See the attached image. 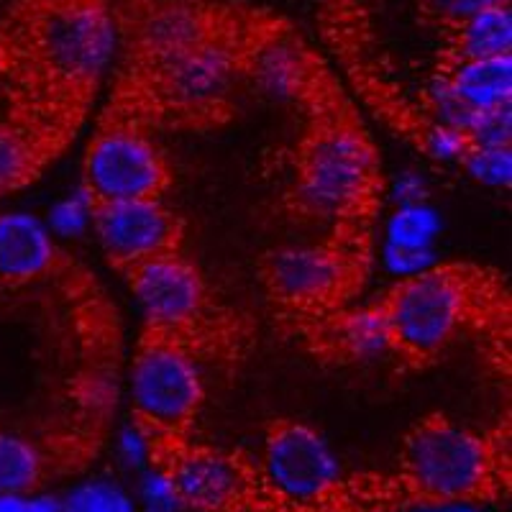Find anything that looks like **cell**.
Wrapping results in <instances>:
<instances>
[{
	"label": "cell",
	"mask_w": 512,
	"mask_h": 512,
	"mask_svg": "<svg viewBox=\"0 0 512 512\" xmlns=\"http://www.w3.org/2000/svg\"><path fill=\"white\" fill-rule=\"evenodd\" d=\"M397 477L415 505H479L495 500L507 484L495 443L446 418L425 420L408 433Z\"/></svg>",
	"instance_id": "obj_1"
},
{
	"label": "cell",
	"mask_w": 512,
	"mask_h": 512,
	"mask_svg": "<svg viewBox=\"0 0 512 512\" xmlns=\"http://www.w3.org/2000/svg\"><path fill=\"white\" fill-rule=\"evenodd\" d=\"M36 62L70 85H93L121 52V26L100 0H44L29 21Z\"/></svg>",
	"instance_id": "obj_2"
},
{
	"label": "cell",
	"mask_w": 512,
	"mask_h": 512,
	"mask_svg": "<svg viewBox=\"0 0 512 512\" xmlns=\"http://www.w3.org/2000/svg\"><path fill=\"white\" fill-rule=\"evenodd\" d=\"M256 474L267 512H331L346 477L331 441L297 420L267 433Z\"/></svg>",
	"instance_id": "obj_3"
},
{
	"label": "cell",
	"mask_w": 512,
	"mask_h": 512,
	"mask_svg": "<svg viewBox=\"0 0 512 512\" xmlns=\"http://www.w3.org/2000/svg\"><path fill=\"white\" fill-rule=\"evenodd\" d=\"M377 182V152L351 123L318 128L303 149L297 203L318 221H344L367 203Z\"/></svg>",
	"instance_id": "obj_4"
},
{
	"label": "cell",
	"mask_w": 512,
	"mask_h": 512,
	"mask_svg": "<svg viewBox=\"0 0 512 512\" xmlns=\"http://www.w3.org/2000/svg\"><path fill=\"white\" fill-rule=\"evenodd\" d=\"M126 392L134 418L164 441L180 436L198 418L205 402V374L187 346L159 336L136 351Z\"/></svg>",
	"instance_id": "obj_5"
},
{
	"label": "cell",
	"mask_w": 512,
	"mask_h": 512,
	"mask_svg": "<svg viewBox=\"0 0 512 512\" xmlns=\"http://www.w3.org/2000/svg\"><path fill=\"white\" fill-rule=\"evenodd\" d=\"M384 310L392 323L397 351L415 359H431L464 328L472 310V290L459 272L436 267L415 280L397 282Z\"/></svg>",
	"instance_id": "obj_6"
},
{
	"label": "cell",
	"mask_w": 512,
	"mask_h": 512,
	"mask_svg": "<svg viewBox=\"0 0 512 512\" xmlns=\"http://www.w3.org/2000/svg\"><path fill=\"white\" fill-rule=\"evenodd\" d=\"M167 180L169 169L162 149L131 123L100 128L85 149L82 185L98 203L159 198Z\"/></svg>",
	"instance_id": "obj_7"
},
{
	"label": "cell",
	"mask_w": 512,
	"mask_h": 512,
	"mask_svg": "<svg viewBox=\"0 0 512 512\" xmlns=\"http://www.w3.org/2000/svg\"><path fill=\"white\" fill-rule=\"evenodd\" d=\"M164 466L182 507L198 512H267L256 464L208 446H162Z\"/></svg>",
	"instance_id": "obj_8"
},
{
	"label": "cell",
	"mask_w": 512,
	"mask_h": 512,
	"mask_svg": "<svg viewBox=\"0 0 512 512\" xmlns=\"http://www.w3.org/2000/svg\"><path fill=\"white\" fill-rule=\"evenodd\" d=\"M157 88L182 113L218 111L244 77V52L231 39L210 34L195 47L154 64Z\"/></svg>",
	"instance_id": "obj_9"
},
{
	"label": "cell",
	"mask_w": 512,
	"mask_h": 512,
	"mask_svg": "<svg viewBox=\"0 0 512 512\" xmlns=\"http://www.w3.org/2000/svg\"><path fill=\"white\" fill-rule=\"evenodd\" d=\"M131 292L146 323L162 336L190 328L208 303L200 272L175 249L131 267Z\"/></svg>",
	"instance_id": "obj_10"
},
{
	"label": "cell",
	"mask_w": 512,
	"mask_h": 512,
	"mask_svg": "<svg viewBox=\"0 0 512 512\" xmlns=\"http://www.w3.org/2000/svg\"><path fill=\"white\" fill-rule=\"evenodd\" d=\"M93 236L113 264L131 269L175 249L180 223L159 198L118 200L98 205Z\"/></svg>",
	"instance_id": "obj_11"
},
{
	"label": "cell",
	"mask_w": 512,
	"mask_h": 512,
	"mask_svg": "<svg viewBox=\"0 0 512 512\" xmlns=\"http://www.w3.org/2000/svg\"><path fill=\"white\" fill-rule=\"evenodd\" d=\"M346 256L328 244H290L274 251L267 262V280L274 295L297 308L333 303L349 285Z\"/></svg>",
	"instance_id": "obj_12"
},
{
	"label": "cell",
	"mask_w": 512,
	"mask_h": 512,
	"mask_svg": "<svg viewBox=\"0 0 512 512\" xmlns=\"http://www.w3.org/2000/svg\"><path fill=\"white\" fill-rule=\"evenodd\" d=\"M244 75L254 90L272 103H295L313 80V67L303 44L287 31H269L244 52Z\"/></svg>",
	"instance_id": "obj_13"
},
{
	"label": "cell",
	"mask_w": 512,
	"mask_h": 512,
	"mask_svg": "<svg viewBox=\"0 0 512 512\" xmlns=\"http://www.w3.org/2000/svg\"><path fill=\"white\" fill-rule=\"evenodd\" d=\"M59 241L47 221L31 210L0 213V280L29 285L41 280L57 264Z\"/></svg>",
	"instance_id": "obj_14"
},
{
	"label": "cell",
	"mask_w": 512,
	"mask_h": 512,
	"mask_svg": "<svg viewBox=\"0 0 512 512\" xmlns=\"http://www.w3.org/2000/svg\"><path fill=\"white\" fill-rule=\"evenodd\" d=\"M213 31V18L205 8L190 0H164L141 13L136 24V39L152 64L175 57L185 49L208 39Z\"/></svg>",
	"instance_id": "obj_15"
},
{
	"label": "cell",
	"mask_w": 512,
	"mask_h": 512,
	"mask_svg": "<svg viewBox=\"0 0 512 512\" xmlns=\"http://www.w3.org/2000/svg\"><path fill=\"white\" fill-rule=\"evenodd\" d=\"M333 344L349 359L377 364L397 354L395 333L384 305H359L341 313L333 323Z\"/></svg>",
	"instance_id": "obj_16"
},
{
	"label": "cell",
	"mask_w": 512,
	"mask_h": 512,
	"mask_svg": "<svg viewBox=\"0 0 512 512\" xmlns=\"http://www.w3.org/2000/svg\"><path fill=\"white\" fill-rule=\"evenodd\" d=\"M446 77L474 113L512 103V57L456 59Z\"/></svg>",
	"instance_id": "obj_17"
},
{
	"label": "cell",
	"mask_w": 512,
	"mask_h": 512,
	"mask_svg": "<svg viewBox=\"0 0 512 512\" xmlns=\"http://www.w3.org/2000/svg\"><path fill=\"white\" fill-rule=\"evenodd\" d=\"M49 472V454L34 438L0 428V497L34 495Z\"/></svg>",
	"instance_id": "obj_18"
},
{
	"label": "cell",
	"mask_w": 512,
	"mask_h": 512,
	"mask_svg": "<svg viewBox=\"0 0 512 512\" xmlns=\"http://www.w3.org/2000/svg\"><path fill=\"white\" fill-rule=\"evenodd\" d=\"M456 59L512 57L510 3L492 6L454 24Z\"/></svg>",
	"instance_id": "obj_19"
},
{
	"label": "cell",
	"mask_w": 512,
	"mask_h": 512,
	"mask_svg": "<svg viewBox=\"0 0 512 512\" xmlns=\"http://www.w3.org/2000/svg\"><path fill=\"white\" fill-rule=\"evenodd\" d=\"M446 231L443 213L431 203L390 205V213L382 223V244L402 249H438Z\"/></svg>",
	"instance_id": "obj_20"
},
{
	"label": "cell",
	"mask_w": 512,
	"mask_h": 512,
	"mask_svg": "<svg viewBox=\"0 0 512 512\" xmlns=\"http://www.w3.org/2000/svg\"><path fill=\"white\" fill-rule=\"evenodd\" d=\"M98 205L100 203L90 195L88 187L80 182L49 205L44 221L57 241H80L93 233Z\"/></svg>",
	"instance_id": "obj_21"
},
{
	"label": "cell",
	"mask_w": 512,
	"mask_h": 512,
	"mask_svg": "<svg viewBox=\"0 0 512 512\" xmlns=\"http://www.w3.org/2000/svg\"><path fill=\"white\" fill-rule=\"evenodd\" d=\"M39 169V146L24 128L0 123V195L34 180Z\"/></svg>",
	"instance_id": "obj_22"
},
{
	"label": "cell",
	"mask_w": 512,
	"mask_h": 512,
	"mask_svg": "<svg viewBox=\"0 0 512 512\" xmlns=\"http://www.w3.org/2000/svg\"><path fill=\"white\" fill-rule=\"evenodd\" d=\"M459 167L474 185L507 192L512 187V146H469Z\"/></svg>",
	"instance_id": "obj_23"
},
{
	"label": "cell",
	"mask_w": 512,
	"mask_h": 512,
	"mask_svg": "<svg viewBox=\"0 0 512 512\" xmlns=\"http://www.w3.org/2000/svg\"><path fill=\"white\" fill-rule=\"evenodd\" d=\"M59 512H136L134 497L111 479H90L59 502Z\"/></svg>",
	"instance_id": "obj_24"
},
{
	"label": "cell",
	"mask_w": 512,
	"mask_h": 512,
	"mask_svg": "<svg viewBox=\"0 0 512 512\" xmlns=\"http://www.w3.org/2000/svg\"><path fill=\"white\" fill-rule=\"evenodd\" d=\"M164 441L152 431L146 428L141 420H131L118 431L116 436V451L118 459L134 469V472H146L149 466L157 464L159 454H162Z\"/></svg>",
	"instance_id": "obj_25"
},
{
	"label": "cell",
	"mask_w": 512,
	"mask_h": 512,
	"mask_svg": "<svg viewBox=\"0 0 512 512\" xmlns=\"http://www.w3.org/2000/svg\"><path fill=\"white\" fill-rule=\"evenodd\" d=\"M425 105H428L431 121L443 123V126L461 128L464 134L474 118V111L459 98L454 85L448 82L446 72H441V75L428 82V88H425Z\"/></svg>",
	"instance_id": "obj_26"
},
{
	"label": "cell",
	"mask_w": 512,
	"mask_h": 512,
	"mask_svg": "<svg viewBox=\"0 0 512 512\" xmlns=\"http://www.w3.org/2000/svg\"><path fill=\"white\" fill-rule=\"evenodd\" d=\"M379 267L397 285V282L415 280L420 274L441 267V256H438V249H402V246L382 244Z\"/></svg>",
	"instance_id": "obj_27"
},
{
	"label": "cell",
	"mask_w": 512,
	"mask_h": 512,
	"mask_svg": "<svg viewBox=\"0 0 512 512\" xmlns=\"http://www.w3.org/2000/svg\"><path fill=\"white\" fill-rule=\"evenodd\" d=\"M420 146H423L425 157L438 167H459L472 144L461 128L431 121L420 134Z\"/></svg>",
	"instance_id": "obj_28"
},
{
	"label": "cell",
	"mask_w": 512,
	"mask_h": 512,
	"mask_svg": "<svg viewBox=\"0 0 512 512\" xmlns=\"http://www.w3.org/2000/svg\"><path fill=\"white\" fill-rule=\"evenodd\" d=\"M466 136L472 146H512V105L474 113Z\"/></svg>",
	"instance_id": "obj_29"
},
{
	"label": "cell",
	"mask_w": 512,
	"mask_h": 512,
	"mask_svg": "<svg viewBox=\"0 0 512 512\" xmlns=\"http://www.w3.org/2000/svg\"><path fill=\"white\" fill-rule=\"evenodd\" d=\"M139 497L141 505L146 512H180L182 507L180 495H177L175 484L169 479V474L164 472L162 464L149 466L146 472H141V484H139Z\"/></svg>",
	"instance_id": "obj_30"
},
{
	"label": "cell",
	"mask_w": 512,
	"mask_h": 512,
	"mask_svg": "<svg viewBox=\"0 0 512 512\" xmlns=\"http://www.w3.org/2000/svg\"><path fill=\"white\" fill-rule=\"evenodd\" d=\"M431 195V177L418 167L400 169L397 175H392L390 185H387V200H390V205L425 203V200H431Z\"/></svg>",
	"instance_id": "obj_31"
},
{
	"label": "cell",
	"mask_w": 512,
	"mask_h": 512,
	"mask_svg": "<svg viewBox=\"0 0 512 512\" xmlns=\"http://www.w3.org/2000/svg\"><path fill=\"white\" fill-rule=\"evenodd\" d=\"M510 0H428V8L436 13L446 24H459L464 18L474 16V13L484 11L492 6H505Z\"/></svg>",
	"instance_id": "obj_32"
},
{
	"label": "cell",
	"mask_w": 512,
	"mask_h": 512,
	"mask_svg": "<svg viewBox=\"0 0 512 512\" xmlns=\"http://www.w3.org/2000/svg\"><path fill=\"white\" fill-rule=\"evenodd\" d=\"M18 512H59V502L54 497H41V495H26L21 500Z\"/></svg>",
	"instance_id": "obj_33"
},
{
	"label": "cell",
	"mask_w": 512,
	"mask_h": 512,
	"mask_svg": "<svg viewBox=\"0 0 512 512\" xmlns=\"http://www.w3.org/2000/svg\"><path fill=\"white\" fill-rule=\"evenodd\" d=\"M456 512H484V510H479L477 505H459V510Z\"/></svg>",
	"instance_id": "obj_34"
}]
</instances>
